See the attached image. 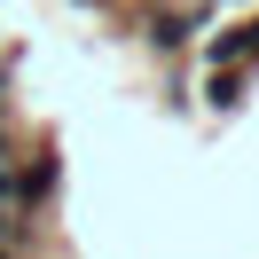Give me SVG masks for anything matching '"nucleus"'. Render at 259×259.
<instances>
[{
  "mask_svg": "<svg viewBox=\"0 0 259 259\" xmlns=\"http://www.w3.org/2000/svg\"><path fill=\"white\" fill-rule=\"evenodd\" d=\"M196 16H204V8H196ZM196 16H189V8H157V16H149V39H157V48H189Z\"/></svg>",
  "mask_w": 259,
  "mask_h": 259,
  "instance_id": "nucleus-2",
  "label": "nucleus"
},
{
  "mask_svg": "<svg viewBox=\"0 0 259 259\" xmlns=\"http://www.w3.org/2000/svg\"><path fill=\"white\" fill-rule=\"evenodd\" d=\"M48 196H55V149H32V165L8 181V204H48Z\"/></svg>",
  "mask_w": 259,
  "mask_h": 259,
  "instance_id": "nucleus-1",
  "label": "nucleus"
},
{
  "mask_svg": "<svg viewBox=\"0 0 259 259\" xmlns=\"http://www.w3.org/2000/svg\"><path fill=\"white\" fill-rule=\"evenodd\" d=\"M243 79H251V71H212V79H204V102H212V110H236V102H243Z\"/></svg>",
  "mask_w": 259,
  "mask_h": 259,
  "instance_id": "nucleus-3",
  "label": "nucleus"
}]
</instances>
